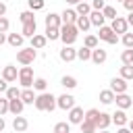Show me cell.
<instances>
[{
  "instance_id": "18",
  "label": "cell",
  "mask_w": 133,
  "mask_h": 133,
  "mask_svg": "<svg viewBox=\"0 0 133 133\" xmlns=\"http://www.w3.org/2000/svg\"><path fill=\"white\" fill-rule=\"evenodd\" d=\"M89 21H91V25H96V27H104L106 17H104L102 10H91V12H89Z\"/></svg>"
},
{
  "instance_id": "45",
  "label": "cell",
  "mask_w": 133,
  "mask_h": 133,
  "mask_svg": "<svg viewBox=\"0 0 133 133\" xmlns=\"http://www.w3.org/2000/svg\"><path fill=\"white\" fill-rule=\"evenodd\" d=\"M8 112V98H0V116Z\"/></svg>"
},
{
  "instance_id": "29",
  "label": "cell",
  "mask_w": 133,
  "mask_h": 133,
  "mask_svg": "<svg viewBox=\"0 0 133 133\" xmlns=\"http://www.w3.org/2000/svg\"><path fill=\"white\" fill-rule=\"evenodd\" d=\"M60 85H64L66 89H75V87H77V79L71 77V75H64V77L60 79Z\"/></svg>"
},
{
  "instance_id": "21",
  "label": "cell",
  "mask_w": 133,
  "mask_h": 133,
  "mask_svg": "<svg viewBox=\"0 0 133 133\" xmlns=\"http://www.w3.org/2000/svg\"><path fill=\"white\" fill-rule=\"evenodd\" d=\"M112 123H116V127H125L127 123H129V118H127V114H125V110H116L114 114H112Z\"/></svg>"
},
{
  "instance_id": "15",
  "label": "cell",
  "mask_w": 133,
  "mask_h": 133,
  "mask_svg": "<svg viewBox=\"0 0 133 133\" xmlns=\"http://www.w3.org/2000/svg\"><path fill=\"white\" fill-rule=\"evenodd\" d=\"M106 58H108L106 50H102V48H94L91 50V62L94 64H102V62H106Z\"/></svg>"
},
{
  "instance_id": "37",
  "label": "cell",
  "mask_w": 133,
  "mask_h": 133,
  "mask_svg": "<svg viewBox=\"0 0 133 133\" xmlns=\"http://www.w3.org/2000/svg\"><path fill=\"white\" fill-rule=\"evenodd\" d=\"M96 131H98V127L94 123H89V121H83L81 123V133H96Z\"/></svg>"
},
{
  "instance_id": "5",
  "label": "cell",
  "mask_w": 133,
  "mask_h": 133,
  "mask_svg": "<svg viewBox=\"0 0 133 133\" xmlns=\"http://www.w3.org/2000/svg\"><path fill=\"white\" fill-rule=\"evenodd\" d=\"M98 39H104V42H108V44H116L118 42V35L110 29V27H100V31H98Z\"/></svg>"
},
{
  "instance_id": "46",
  "label": "cell",
  "mask_w": 133,
  "mask_h": 133,
  "mask_svg": "<svg viewBox=\"0 0 133 133\" xmlns=\"http://www.w3.org/2000/svg\"><path fill=\"white\" fill-rule=\"evenodd\" d=\"M6 89H8V81H4L0 77V94H6Z\"/></svg>"
},
{
  "instance_id": "26",
  "label": "cell",
  "mask_w": 133,
  "mask_h": 133,
  "mask_svg": "<svg viewBox=\"0 0 133 133\" xmlns=\"http://www.w3.org/2000/svg\"><path fill=\"white\" fill-rule=\"evenodd\" d=\"M35 29H37V23L35 21L33 23H25L23 29H21V33H23V37H33L35 35Z\"/></svg>"
},
{
  "instance_id": "7",
  "label": "cell",
  "mask_w": 133,
  "mask_h": 133,
  "mask_svg": "<svg viewBox=\"0 0 133 133\" xmlns=\"http://www.w3.org/2000/svg\"><path fill=\"white\" fill-rule=\"evenodd\" d=\"M83 121H85V112H83V108L75 106V108L69 110V123H71V125H81Z\"/></svg>"
},
{
  "instance_id": "25",
  "label": "cell",
  "mask_w": 133,
  "mask_h": 133,
  "mask_svg": "<svg viewBox=\"0 0 133 133\" xmlns=\"http://www.w3.org/2000/svg\"><path fill=\"white\" fill-rule=\"evenodd\" d=\"M75 12H77L79 17H89V12H91V4H87V2H79V4L75 6Z\"/></svg>"
},
{
  "instance_id": "40",
  "label": "cell",
  "mask_w": 133,
  "mask_h": 133,
  "mask_svg": "<svg viewBox=\"0 0 133 133\" xmlns=\"http://www.w3.org/2000/svg\"><path fill=\"white\" fill-rule=\"evenodd\" d=\"M6 98H8V100L21 98V89H19V87H8V89H6Z\"/></svg>"
},
{
  "instance_id": "11",
  "label": "cell",
  "mask_w": 133,
  "mask_h": 133,
  "mask_svg": "<svg viewBox=\"0 0 133 133\" xmlns=\"http://www.w3.org/2000/svg\"><path fill=\"white\" fill-rule=\"evenodd\" d=\"M127 27H129V23H127V19H123V17H116L114 21H112V25H110V29L114 31V33H127Z\"/></svg>"
},
{
  "instance_id": "8",
  "label": "cell",
  "mask_w": 133,
  "mask_h": 133,
  "mask_svg": "<svg viewBox=\"0 0 133 133\" xmlns=\"http://www.w3.org/2000/svg\"><path fill=\"white\" fill-rule=\"evenodd\" d=\"M127 87H129V83L123 79V77H114L112 81H110V89L118 96V94H127Z\"/></svg>"
},
{
  "instance_id": "50",
  "label": "cell",
  "mask_w": 133,
  "mask_h": 133,
  "mask_svg": "<svg viewBox=\"0 0 133 133\" xmlns=\"http://www.w3.org/2000/svg\"><path fill=\"white\" fill-rule=\"evenodd\" d=\"M6 37H8V35H6V33H0V46H2V44H4V42H6Z\"/></svg>"
},
{
  "instance_id": "39",
  "label": "cell",
  "mask_w": 133,
  "mask_h": 133,
  "mask_svg": "<svg viewBox=\"0 0 133 133\" xmlns=\"http://www.w3.org/2000/svg\"><path fill=\"white\" fill-rule=\"evenodd\" d=\"M46 85H48V81L44 77H37L33 81V89H37V91H46Z\"/></svg>"
},
{
  "instance_id": "28",
  "label": "cell",
  "mask_w": 133,
  "mask_h": 133,
  "mask_svg": "<svg viewBox=\"0 0 133 133\" xmlns=\"http://www.w3.org/2000/svg\"><path fill=\"white\" fill-rule=\"evenodd\" d=\"M50 42L54 39H60V27H46V33H44Z\"/></svg>"
},
{
  "instance_id": "9",
  "label": "cell",
  "mask_w": 133,
  "mask_h": 133,
  "mask_svg": "<svg viewBox=\"0 0 133 133\" xmlns=\"http://www.w3.org/2000/svg\"><path fill=\"white\" fill-rule=\"evenodd\" d=\"M58 56H60L62 62H73V60L77 58V50H75L73 46H62V50L58 52Z\"/></svg>"
},
{
  "instance_id": "4",
  "label": "cell",
  "mask_w": 133,
  "mask_h": 133,
  "mask_svg": "<svg viewBox=\"0 0 133 133\" xmlns=\"http://www.w3.org/2000/svg\"><path fill=\"white\" fill-rule=\"evenodd\" d=\"M33 69L31 66H23L21 71H19V83L23 85V89H27V87H33Z\"/></svg>"
},
{
  "instance_id": "42",
  "label": "cell",
  "mask_w": 133,
  "mask_h": 133,
  "mask_svg": "<svg viewBox=\"0 0 133 133\" xmlns=\"http://www.w3.org/2000/svg\"><path fill=\"white\" fill-rule=\"evenodd\" d=\"M121 42L125 44V48H133V33H129V31H127V33L123 35V39H121Z\"/></svg>"
},
{
  "instance_id": "44",
  "label": "cell",
  "mask_w": 133,
  "mask_h": 133,
  "mask_svg": "<svg viewBox=\"0 0 133 133\" xmlns=\"http://www.w3.org/2000/svg\"><path fill=\"white\" fill-rule=\"evenodd\" d=\"M8 27H10L8 19H6V17H0V33H6V31H8Z\"/></svg>"
},
{
  "instance_id": "51",
  "label": "cell",
  "mask_w": 133,
  "mask_h": 133,
  "mask_svg": "<svg viewBox=\"0 0 133 133\" xmlns=\"http://www.w3.org/2000/svg\"><path fill=\"white\" fill-rule=\"evenodd\" d=\"M79 2H85V0H66V4H75V6H77Z\"/></svg>"
},
{
  "instance_id": "32",
  "label": "cell",
  "mask_w": 133,
  "mask_h": 133,
  "mask_svg": "<svg viewBox=\"0 0 133 133\" xmlns=\"http://www.w3.org/2000/svg\"><path fill=\"white\" fill-rule=\"evenodd\" d=\"M121 60H123V64H133V48H127V50H123V54H121Z\"/></svg>"
},
{
  "instance_id": "3",
  "label": "cell",
  "mask_w": 133,
  "mask_h": 133,
  "mask_svg": "<svg viewBox=\"0 0 133 133\" xmlns=\"http://www.w3.org/2000/svg\"><path fill=\"white\" fill-rule=\"evenodd\" d=\"M35 56H37V54H35V48H31V46H29V48H23V50L17 52V60H19L23 66H29V64L35 60Z\"/></svg>"
},
{
  "instance_id": "43",
  "label": "cell",
  "mask_w": 133,
  "mask_h": 133,
  "mask_svg": "<svg viewBox=\"0 0 133 133\" xmlns=\"http://www.w3.org/2000/svg\"><path fill=\"white\" fill-rule=\"evenodd\" d=\"M106 0H91V10H104Z\"/></svg>"
},
{
  "instance_id": "12",
  "label": "cell",
  "mask_w": 133,
  "mask_h": 133,
  "mask_svg": "<svg viewBox=\"0 0 133 133\" xmlns=\"http://www.w3.org/2000/svg\"><path fill=\"white\" fill-rule=\"evenodd\" d=\"M114 102H116V106H118L121 110H127V108L133 106V98H131L129 94H118V96L114 98Z\"/></svg>"
},
{
  "instance_id": "27",
  "label": "cell",
  "mask_w": 133,
  "mask_h": 133,
  "mask_svg": "<svg viewBox=\"0 0 133 133\" xmlns=\"http://www.w3.org/2000/svg\"><path fill=\"white\" fill-rule=\"evenodd\" d=\"M75 25H77V29H79V31H83V33H85V31L91 27V21H89V17H79Z\"/></svg>"
},
{
  "instance_id": "1",
  "label": "cell",
  "mask_w": 133,
  "mask_h": 133,
  "mask_svg": "<svg viewBox=\"0 0 133 133\" xmlns=\"http://www.w3.org/2000/svg\"><path fill=\"white\" fill-rule=\"evenodd\" d=\"M37 110H48V112H52L54 108H56V98L52 96V94H48V91H42L37 98H35V104H33Z\"/></svg>"
},
{
  "instance_id": "19",
  "label": "cell",
  "mask_w": 133,
  "mask_h": 133,
  "mask_svg": "<svg viewBox=\"0 0 133 133\" xmlns=\"http://www.w3.org/2000/svg\"><path fill=\"white\" fill-rule=\"evenodd\" d=\"M46 44H48V37H46V35H42V33H35V35L31 37V48H35V50L46 48Z\"/></svg>"
},
{
  "instance_id": "30",
  "label": "cell",
  "mask_w": 133,
  "mask_h": 133,
  "mask_svg": "<svg viewBox=\"0 0 133 133\" xmlns=\"http://www.w3.org/2000/svg\"><path fill=\"white\" fill-rule=\"evenodd\" d=\"M121 77L125 81H131L133 79V64H123L121 66Z\"/></svg>"
},
{
  "instance_id": "24",
  "label": "cell",
  "mask_w": 133,
  "mask_h": 133,
  "mask_svg": "<svg viewBox=\"0 0 133 133\" xmlns=\"http://www.w3.org/2000/svg\"><path fill=\"white\" fill-rule=\"evenodd\" d=\"M114 98H116V94H114L112 89H102V91H100V102H102V104H112Z\"/></svg>"
},
{
  "instance_id": "31",
  "label": "cell",
  "mask_w": 133,
  "mask_h": 133,
  "mask_svg": "<svg viewBox=\"0 0 133 133\" xmlns=\"http://www.w3.org/2000/svg\"><path fill=\"white\" fill-rule=\"evenodd\" d=\"M77 58H79V60H83V62H85V60H91V50H89V48H85V46H83V48H79V50H77Z\"/></svg>"
},
{
  "instance_id": "34",
  "label": "cell",
  "mask_w": 133,
  "mask_h": 133,
  "mask_svg": "<svg viewBox=\"0 0 133 133\" xmlns=\"http://www.w3.org/2000/svg\"><path fill=\"white\" fill-rule=\"evenodd\" d=\"M83 46H85V48H89V50L98 48V35H85V42H83Z\"/></svg>"
},
{
  "instance_id": "17",
  "label": "cell",
  "mask_w": 133,
  "mask_h": 133,
  "mask_svg": "<svg viewBox=\"0 0 133 133\" xmlns=\"http://www.w3.org/2000/svg\"><path fill=\"white\" fill-rule=\"evenodd\" d=\"M27 127H29V123H27V118L25 116H15L12 118V129L17 131V133H23V131H27Z\"/></svg>"
},
{
  "instance_id": "49",
  "label": "cell",
  "mask_w": 133,
  "mask_h": 133,
  "mask_svg": "<svg viewBox=\"0 0 133 133\" xmlns=\"http://www.w3.org/2000/svg\"><path fill=\"white\" fill-rule=\"evenodd\" d=\"M116 133H131V131H129L127 127H118V131H116Z\"/></svg>"
},
{
  "instance_id": "52",
  "label": "cell",
  "mask_w": 133,
  "mask_h": 133,
  "mask_svg": "<svg viewBox=\"0 0 133 133\" xmlns=\"http://www.w3.org/2000/svg\"><path fill=\"white\" fill-rule=\"evenodd\" d=\"M127 23H129V25H133V12H129V17H127Z\"/></svg>"
},
{
  "instance_id": "38",
  "label": "cell",
  "mask_w": 133,
  "mask_h": 133,
  "mask_svg": "<svg viewBox=\"0 0 133 133\" xmlns=\"http://www.w3.org/2000/svg\"><path fill=\"white\" fill-rule=\"evenodd\" d=\"M102 12H104V17H106V19H112V21L118 17V15H116V8H114V6H108V4L104 6V10H102Z\"/></svg>"
},
{
  "instance_id": "36",
  "label": "cell",
  "mask_w": 133,
  "mask_h": 133,
  "mask_svg": "<svg viewBox=\"0 0 133 133\" xmlns=\"http://www.w3.org/2000/svg\"><path fill=\"white\" fill-rule=\"evenodd\" d=\"M71 131V123H56L54 125V133H69Z\"/></svg>"
},
{
  "instance_id": "55",
  "label": "cell",
  "mask_w": 133,
  "mask_h": 133,
  "mask_svg": "<svg viewBox=\"0 0 133 133\" xmlns=\"http://www.w3.org/2000/svg\"><path fill=\"white\" fill-rule=\"evenodd\" d=\"M100 133H108V131H100Z\"/></svg>"
},
{
  "instance_id": "33",
  "label": "cell",
  "mask_w": 133,
  "mask_h": 133,
  "mask_svg": "<svg viewBox=\"0 0 133 133\" xmlns=\"http://www.w3.org/2000/svg\"><path fill=\"white\" fill-rule=\"evenodd\" d=\"M19 19H21V23H23V25H25V23H33V21H35L33 10H23V12L19 15Z\"/></svg>"
},
{
  "instance_id": "22",
  "label": "cell",
  "mask_w": 133,
  "mask_h": 133,
  "mask_svg": "<svg viewBox=\"0 0 133 133\" xmlns=\"http://www.w3.org/2000/svg\"><path fill=\"white\" fill-rule=\"evenodd\" d=\"M23 33H8V37H6V42L12 46V48H21L23 46Z\"/></svg>"
},
{
  "instance_id": "14",
  "label": "cell",
  "mask_w": 133,
  "mask_h": 133,
  "mask_svg": "<svg viewBox=\"0 0 133 133\" xmlns=\"http://www.w3.org/2000/svg\"><path fill=\"white\" fill-rule=\"evenodd\" d=\"M110 123H112V114L100 112V116H98V121H96V127H98V131H106Z\"/></svg>"
},
{
  "instance_id": "16",
  "label": "cell",
  "mask_w": 133,
  "mask_h": 133,
  "mask_svg": "<svg viewBox=\"0 0 133 133\" xmlns=\"http://www.w3.org/2000/svg\"><path fill=\"white\" fill-rule=\"evenodd\" d=\"M23 108H25V104H23L21 98H17V100H8V112H12L15 116H19V114L23 112Z\"/></svg>"
},
{
  "instance_id": "13",
  "label": "cell",
  "mask_w": 133,
  "mask_h": 133,
  "mask_svg": "<svg viewBox=\"0 0 133 133\" xmlns=\"http://www.w3.org/2000/svg\"><path fill=\"white\" fill-rule=\"evenodd\" d=\"M60 19H62V25H75L77 19H79V15L73 8H64V12L60 15Z\"/></svg>"
},
{
  "instance_id": "2",
  "label": "cell",
  "mask_w": 133,
  "mask_h": 133,
  "mask_svg": "<svg viewBox=\"0 0 133 133\" xmlns=\"http://www.w3.org/2000/svg\"><path fill=\"white\" fill-rule=\"evenodd\" d=\"M77 35H79L77 25H62L60 27V39H62L64 46H73L75 39H77Z\"/></svg>"
},
{
  "instance_id": "47",
  "label": "cell",
  "mask_w": 133,
  "mask_h": 133,
  "mask_svg": "<svg viewBox=\"0 0 133 133\" xmlns=\"http://www.w3.org/2000/svg\"><path fill=\"white\" fill-rule=\"evenodd\" d=\"M123 6H125L129 12H133V0H125V2H123Z\"/></svg>"
},
{
  "instance_id": "23",
  "label": "cell",
  "mask_w": 133,
  "mask_h": 133,
  "mask_svg": "<svg viewBox=\"0 0 133 133\" xmlns=\"http://www.w3.org/2000/svg\"><path fill=\"white\" fill-rule=\"evenodd\" d=\"M35 94H33V89L31 87H27V89H21V100H23V104H35Z\"/></svg>"
},
{
  "instance_id": "10",
  "label": "cell",
  "mask_w": 133,
  "mask_h": 133,
  "mask_svg": "<svg viewBox=\"0 0 133 133\" xmlns=\"http://www.w3.org/2000/svg\"><path fill=\"white\" fill-rule=\"evenodd\" d=\"M2 79H4V81H8V83L17 81V79H19V71H17V66L6 64V66L2 69Z\"/></svg>"
},
{
  "instance_id": "6",
  "label": "cell",
  "mask_w": 133,
  "mask_h": 133,
  "mask_svg": "<svg viewBox=\"0 0 133 133\" xmlns=\"http://www.w3.org/2000/svg\"><path fill=\"white\" fill-rule=\"evenodd\" d=\"M56 106L60 110H71V108H75V98L71 94H62V96L56 98Z\"/></svg>"
},
{
  "instance_id": "56",
  "label": "cell",
  "mask_w": 133,
  "mask_h": 133,
  "mask_svg": "<svg viewBox=\"0 0 133 133\" xmlns=\"http://www.w3.org/2000/svg\"><path fill=\"white\" fill-rule=\"evenodd\" d=\"M118 2H125V0H118Z\"/></svg>"
},
{
  "instance_id": "54",
  "label": "cell",
  "mask_w": 133,
  "mask_h": 133,
  "mask_svg": "<svg viewBox=\"0 0 133 133\" xmlns=\"http://www.w3.org/2000/svg\"><path fill=\"white\" fill-rule=\"evenodd\" d=\"M129 131L133 133V121H129Z\"/></svg>"
},
{
  "instance_id": "35",
  "label": "cell",
  "mask_w": 133,
  "mask_h": 133,
  "mask_svg": "<svg viewBox=\"0 0 133 133\" xmlns=\"http://www.w3.org/2000/svg\"><path fill=\"white\" fill-rule=\"evenodd\" d=\"M98 116H100V110H96V108H89V110L85 112V121H89V123H94V125H96Z\"/></svg>"
},
{
  "instance_id": "20",
  "label": "cell",
  "mask_w": 133,
  "mask_h": 133,
  "mask_svg": "<svg viewBox=\"0 0 133 133\" xmlns=\"http://www.w3.org/2000/svg\"><path fill=\"white\" fill-rule=\"evenodd\" d=\"M46 27H62V19H60V15H56V12L46 15Z\"/></svg>"
},
{
  "instance_id": "53",
  "label": "cell",
  "mask_w": 133,
  "mask_h": 133,
  "mask_svg": "<svg viewBox=\"0 0 133 133\" xmlns=\"http://www.w3.org/2000/svg\"><path fill=\"white\" fill-rule=\"evenodd\" d=\"M4 127H6V123H4V118L0 116V131H4Z\"/></svg>"
},
{
  "instance_id": "41",
  "label": "cell",
  "mask_w": 133,
  "mask_h": 133,
  "mask_svg": "<svg viewBox=\"0 0 133 133\" xmlns=\"http://www.w3.org/2000/svg\"><path fill=\"white\" fill-rule=\"evenodd\" d=\"M27 4H29V10H42L44 8V0H27Z\"/></svg>"
},
{
  "instance_id": "48",
  "label": "cell",
  "mask_w": 133,
  "mask_h": 133,
  "mask_svg": "<svg viewBox=\"0 0 133 133\" xmlns=\"http://www.w3.org/2000/svg\"><path fill=\"white\" fill-rule=\"evenodd\" d=\"M4 15H6V4L0 2V17H4Z\"/></svg>"
}]
</instances>
